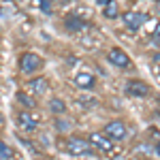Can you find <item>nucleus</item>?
Wrapping results in <instances>:
<instances>
[{
    "label": "nucleus",
    "mask_w": 160,
    "mask_h": 160,
    "mask_svg": "<svg viewBox=\"0 0 160 160\" xmlns=\"http://www.w3.org/2000/svg\"><path fill=\"white\" fill-rule=\"evenodd\" d=\"M88 141H90L92 148H96L100 154H105V156L115 154V141L109 139L105 132H90V139H88Z\"/></svg>",
    "instance_id": "obj_1"
},
{
    "label": "nucleus",
    "mask_w": 160,
    "mask_h": 160,
    "mask_svg": "<svg viewBox=\"0 0 160 160\" xmlns=\"http://www.w3.org/2000/svg\"><path fill=\"white\" fill-rule=\"evenodd\" d=\"M43 64H45V60L38 53H34V51H26V53H22V58H19V68L26 75L37 73L38 68H43Z\"/></svg>",
    "instance_id": "obj_2"
},
{
    "label": "nucleus",
    "mask_w": 160,
    "mask_h": 160,
    "mask_svg": "<svg viewBox=\"0 0 160 160\" xmlns=\"http://www.w3.org/2000/svg\"><path fill=\"white\" fill-rule=\"evenodd\" d=\"M124 92L128 94V96H132V98H148L149 96V86L145 81H141V79H130L126 86H124Z\"/></svg>",
    "instance_id": "obj_3"
},
{
    "label": "nucleus",
    "mask_w": 160,
    "mask_h": 160,
    "mask_svg": "<svg viewBox=\"0 0 160 160\" xmlns=\"http://www.w3.org/2000/svg\"><path fill=\"white\" fill-rule=\"evenodd\" d=\"M66 152L73 154V156H86L92 152V145L88 139H81V137H71L66 141Z\"/></svg>",
    "instance_id": "obj_4"
},
{
    "label": "nucleus",
    "mask_w": 160,
    "mask_h": 160,
    "mask_svg": "<svg viewBox=\"0 0 160 160\" xmlns=\"http://www.w3.org/2000/svg\"><path fill=\"white\" fill-rule=\"evenodd\" d=\"M105 135L113 139V141H124L126 137H128V128H126V124L122 120H113L105 126Z\"/></svg>",
    "instance_id": "obj_5"
},
{
    "label": "nucleus",
    "mask_w": 160,
    "mask_h": 160,
    "mask_svg": "<svg viewBox=\"0 0 160 160\" xmlns=\"http://www.w3.org/2000/svg\"><path fill=\"white\" fill-rule=\"evenodd\" d=\"M145 19H148V17H145L143 13H137V11H126V13L122 15L124 26H126V28H128L130 32H137V30H139L141 26L145 24Z\"/></svg>",
    "instance_id": "obj_6"
},
{
    "label": "nucleus",
    "mask_w": 160,
    "mask_h": 160,
    "mask_svg": "<svg viewBox=\"0 0 160 160\" xmlns=\"http://www.w3.org/2000/svg\"><path fill=\"white\" fill-rule=\"evenodd\" d=\"M17 124H19V128L24 132H34L38 128V118L34 113H30V111H22L17 115Z\"/></svg>",
    "instance_id": "obj_7"
},
{
    "label": "nucleus",
    "mask_w": 160,
    "mask_h": 160,
    "mask_svg": "<svg viewBox=\"0 0 160 160\" xmlns=\"http://www.w3.org/2000/svg\"><path fill=\"white\" fill-rule=\"evenodd\" d=\"M107 60H109L113 66H118V68H126V66H130V58H128V53H124V49H118V47H113V49L107 51Z\"/></svg>",
    "instance_id": "obj_8"
},
{
    "label": "nucleus",
    "mask_w": 160,
    "mask_h": 160,
    "mask_svg": "<svg viewBox=\"0 0 160 160\" xmlns=\"http://www.w3.org/2000/svg\"><path fill=\"white\" fill-rule=\"evenodd\" d=\"M64 26H66L68 32H83L86 28H90L86 19H81V17H77V15H66V17H64Z\"/></svg>",
    "instance_id": "obj_9"
},
{
    "label": "nucleus",
    "mask_w": 160,
    "mask_h": 160,
    "mask_svg": "<svg viewBox=\"0 0 160 160\" xmlns=\"http://www.w3.org/2000/svg\"><path fill=\"white\" fill-rule=\"evenodd\" d=\"M73 81H75V86L81 88V90H92V88L96 86V77L92 73H77Z\"/></svg>",
    "instance_id": "obj_10"
},
{
    "label": "nucleus",
    "mask_w": 160,
    "mask_h": 160,
    "mask_svg": "<svg viewBox=\"0 0 160 160\" xmlns=\"http://www.w3.org/2000/svg\"><path fill=\"white\" fill-rule=\"evenodd\" d=\"M47 79H43V77H38V79H30L28 81V90L34 94V96H43L45 92H47Z\"/></svg>",
    "instance_id": "obj_11"
},
{
    "label": "nucleus",
    "mask_w": 160,
    "mask_h": 160,
    "mask_svg": "<svg viewBox=\"0 0 160 160\" xmlns=\"http://www.w3.org/2000/svg\"><path fill=\"white\" fill-rule=\"evenodd\" d=\"M102 9H105L102 13H105V17H107V19H115V17H120V4H118L115 0H109Z\"/></svg>",
    "instance_id": "obj_12"
},
{
    "label": "nucleus",
    "mask_w": 160,
    "mask_h": 160,
    "mask_svg": "<svg viewBox=\"0 0 160 160\" xmlns=\"http://www.w3.org/2000/svg\"><path fill=\"white\" fill-rule=\"evenodd\" d=\"M49 109H51V113H56V115H62V113H66V105H64V100L62 98H51L49 100Z\"/></svg>",
    "instance_id": "obj_13"
},
{
    "label": "nucleus",
    "mask_w": 160,
    "mask_h": 160,
    "mask_svg": "<svg viewBox=\"0 0 160 160\" xmlns=\"http://www.w3.org/2000/svg\"><path fill=\"white\" fill-rule=\"evenodd\" d=\"M17 102L24 105V107H28V109H32V107L37 105L34 98H30V94H26V92H17Z\"/></svg>",
    "instance_id": "obj_14"
},
{
    "label": "nucleus",
    "mask_w": 160,
    "mask_h": 160,
    "mask_svg": "<svg viewBox=\"0 0 160 160\" xmlns=\"http://www.w3.org/2000/svg\"><path fill=\"white\" fill-rule=\"evenodd\" d=\"M11 158H13V149L4 141H0V160H11Z\"/></svg>",
    "instance_id": "obj_15"
},
{
    "label": "nucleus",
    "mask_w": 160,
    "mask_h": 160,
    "mask_svg": "<svg viewBox=\"0 0 160 160\" xmlns=\"http://www.w3.org/2000/svg\"><path fill=\"white\" fill-rule=\"evenodd\" d=\"M34 2L45 15H51V0H34Z\"/></svg>",
    "instance_id": "obj_16"
},
{
    "label": "nucleus",
    "mask_w": 160,
    "mask_h": 160,
    "mask_svg": "<svg viewBox=\"0 0 160 160\" xmlns=\"http://www.w3.org/2000/svg\"><path fill=\"white\" fill-rule=\"evenodd\" d=\"M152 37L156 38V41H160V24L156 26V28H154V32H152Z\"/></svg>",
    "instance_id": "obj_17"
},
{
    "label": "nucleus",
    "mask_w": 160,
    "mask_h": 160,
    "mask_svg": "<svg viewBox=\"0 0 160 160\" xmlns=\"http://www.w3.org/2000/svg\"><path fill=\"white\" fill-rule=\"evenodd\" d=\"M51 2H56V4H68L71 0H51Z\"/></svg>",
    "instance_id": "obj_18"
},
{
    "label": "nucleus",
    "mask_w": 160,
    "mask_h": 160,
    "mask_svg": "<svg viewBox=\"0 0 160 160\" xmlns=\"http://www.w3.org/2000/svg\"><path fill=\"white\" fill-rule=\"evenodd\" d=\"M154 62H156V64H160V53H156V56H154Z\"/></svg>",
    "instance_id": "obj_19"
},
{
    "label": "nucleus",
    "mask_w": 160,
    "mask_h": 160,
    "mask_svg": "<svg viewBox=\"0 0 160 160\" xmlns=\"http://www.w3.org/2000/svg\"><path fill=\"white\" fill-rule=\"evenodd\" d=\"M96 2H98L100 7H105V4H107V2H109V0H96Z\"/></svg>",
    "instance_id": "obj_20"
},
{
    "label": "nucleus",
    "mask_w": 160,
    "mask_h": 160,
    "mask_svg": "<svg viewBox=\"0 0 160 160\" xmlns=\"http://www.w3.org/2000/svg\"><path fill=\"white\" fill-rule=\"evenodd\" d=\"M156 9H158V13H160V0H156Z\"/></svg>",
    "instance_id": "obj_21"
},
{
    "label": "nucleus",
    "mask_w": 160,
    "mask_h": 160,
    "mask_svg": "<svg viewBox=\"0 0 160 160\" xmlns=\"http://www.w3.org/2000/svg\"><path fill=\"white\" fill-rule=\"evenodd\" d=\"M156 154H158V156H160V143H158V145H156Z\"/></svg>",
    "instance_id": "obj_22"
},
{
    "label": "nucleus",
    "mask_w": 160,
    "mask_h": 160,
    "mask_svg": "<svg viewBox=\"0 0 160 160\" xmlns=\"http://www.w3.org/2000/svg\"><path fill=\"white\" fill-rule=\"evenodd\" d=\"M120 160H124V158H120Z\"/></svg>",
    "instance_id": "obj_23"
}]
</instances>
